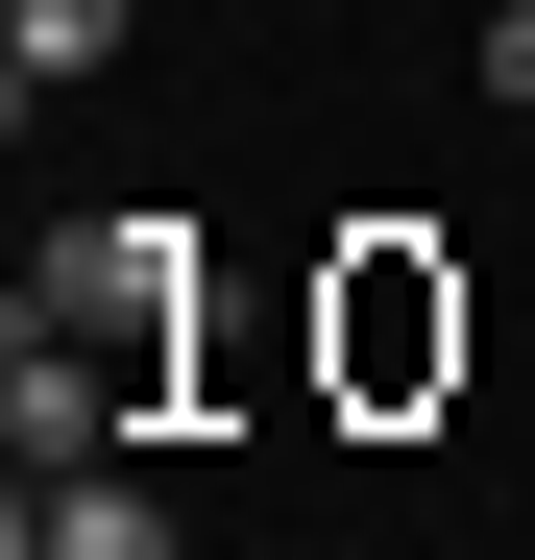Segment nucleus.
Masks as SVG:
<instances>
[{
    "label": "nucleus",
    "instance_id": "nucleus-5",
    "mask_svg": "<svg viewBox=\"0 0 535 560\" xmlns=\"http://www.w3.org/2000/svg\"><path fill=\"white\" fill-rule=\"evenodd\" d=\"M438 341H463V317H414V268H366V293H341V365H366V390H414Z\"/></svg>",
    "mask_w": 535,
    "mask_h": 560
},
{
    "label": "nucleus",
    "instance_id": "nucleus-4",
    "mask_svg": "<svg viewBox=\"0 0 535 560\" xmlns=\"http://www.w3.org/2000/svg\"><path fill=\"white\" fill-rule=\"evenodd\" d=\"M122 25H146V0H0V98H73V73H122Z\"/></svg>",
    "mask_w": 535,
    "mask_h": 560
},
{
    "label": "nucleus",
    "instance_id": "nucleus-6",
    "mask_svg": "<svg viewBox=\"0 0 535 560\" xmlns=\"http://www.w3.org/2000/svg\"><path fill=\"white\" fill-rule=\"evenodd\" d=\"M487 98H511V122H535V0H487Z\"/></svg>",
    "mask_w": 535,
    "mask_h": 560
},
{
    "label": "nucleus",
    "instance_id": "nucleus-1",
    "mask_svg": "<svg viewBox=\"0 0 535 560\" xmlns=\"http://www.w3.org/2000/svg\"><path fill=\"white\" fill-rule=\"evenodd\" d=\"M25 317H73L122 390H170V341H195V220H73V244L25 268Z\"/></svg>",
    "mask_w": 535,
    "mask_h": 560
},
{
    "label": "nucleus",
    "instance_id": "nucleus-3",
    "mask_svg": "<svg viewBox=\"0 0 535 560\" xmlns=\"http://www.w3.org/2000/svg\"><path fill=\"white\" fill-rule=\"evenodd\" d=\"M25 560H195L146 463H25Z\"/></svg>",
    "mask_w": 535,
    "mask_h": 560
},
{
    "label": "nucleus",
    "instance_id": "nucleus-2",
    "mask_svg": "<svg viewBox=\"0 0 535 560\" xmlns=\"http://www.w3.org/2000/svg\"><path fill=\"white\" fill-rule=\"evenodd\" d=\"M0 439H25V463H122V439H146V390H122L73 317H0Z\"/></svg>",
    "mask_w": 535,
    "mask_h": 560
}]
</instances>
